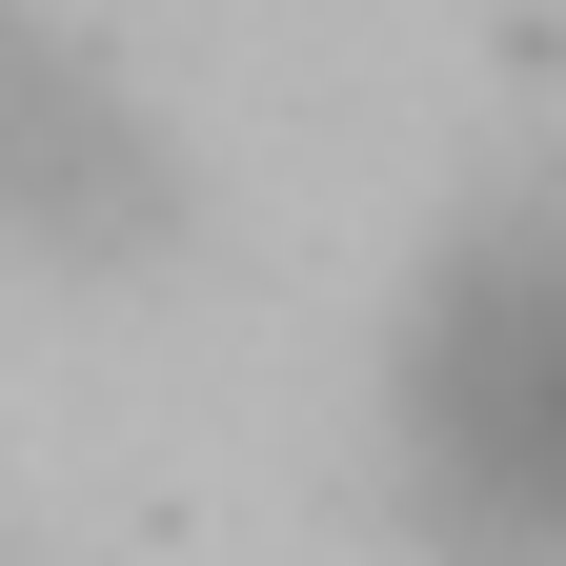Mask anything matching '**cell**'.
Returning a JSON list of instances; mask_svg holds the SVG:
<instances>
[{
    "mask_svg": "<svg viewBox=\"0 0 566 566\" xmlns=\"http://www.w3.org/2000/svg\"><path fill=\"white\" fill-rule=\"evenodd\" d=\"M0 223L61 243V263H142L163 243V142L122 122V82L41 0H0Z\"/></svg>",
    "mask_w": 566,
    "mask_h": 566,
    "instance_id": "7a4b0ae2",
    "label": "cell"
},
{
    "mask_svg": "<svg viewBox=\"0 0 566 566\" xmlns=\"http://www.w3.org/2000/svg\"><path fill=\"white\" fill-rule=\"evenodd\" d=\"M405 485L485 566H566V202L485 223L405 324Z\"/></svg>",
    "mask_w": 566,
    "mask_h": 566,
    "instance_id": "6da1fadb",
    "label": "cell"
}]
</instances>
